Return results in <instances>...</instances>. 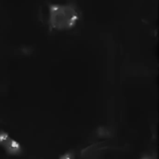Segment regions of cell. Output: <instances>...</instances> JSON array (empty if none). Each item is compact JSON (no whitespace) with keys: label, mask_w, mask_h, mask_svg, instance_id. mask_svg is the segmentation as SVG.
Here are the masks:
<instances>
[{"label":"cell","mask_w":159,"mask_h":159,"mask_svg":"<svg viewBox=\"0 0 159 159\" xmlns=\"http://www.w3.org/2000/svg\"><path fill=\"white\" fill-rule=\"evenodd\" d=\"M79 19V10L73 3L48 5V25L53 30H71L75 27Z\"/></svg>","instance_id":"6da1fadb"},{"label":"cell","mask_w":159,"mask_h":159,"mask_svg":"<svg viewBox=\"0 0 159 159\" xmlns=\"http://www.w3.org/2000/svg\"><path fill=\"white\" fill-rule=\"evenodd\" d=\"M0 146L9 155L16 156L21 152V147L18 142L10 137L7 132H0Z\"/></svg>","instance_id":"7a4b0ae2"},{"label":"cell","mask_w":159,"mask_h":159,"mask_svg":"<svg viewBox=\"0 0 159 159\" xmlns=\"http://www.w3.org/2000/svg\"><path fill=\"white\" fill-rule=\"evenodd\" d=\"M61 159H74V157L71 153H68V154H65Z\"/></svg>","instance_id":"3957f363"}]
</instances>
